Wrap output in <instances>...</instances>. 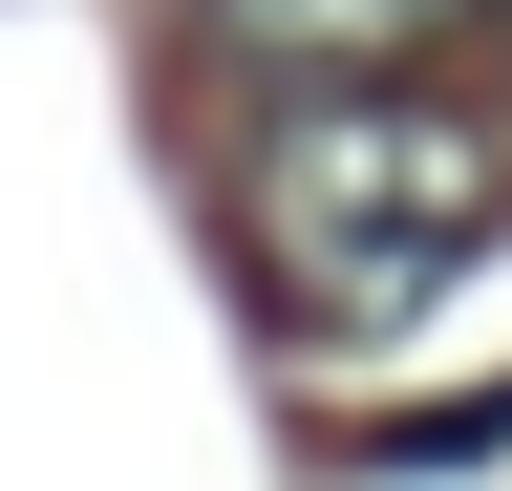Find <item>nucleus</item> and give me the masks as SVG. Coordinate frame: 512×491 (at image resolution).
Masks as SVG:
<instances>
[{"label": "nucleus", "mask_w": 512, "mask_h": 491, "mask_svg": "<svg viewBox=\"0 0 512 491\" xmlns=\"http://www.w3.org/2000/svg\"><path fill=\"white\" fill-rule=\"evenodd\" d=\"M235 235H256V278H278V321L384 342V321H427V299L512 235V150L470 107L384 86V65H320L278 129L235 150Z\"/></svg>", "instance_id": "nucleus-1"}, {"label": "nucleus", "mask_w": 512, "mask_h": 491, "mask_svg": "<svg viewBox=\"0 0 512 491\" xmlns=\"http://www.w3.org/2000/svg\"><path fill=\"white\" fill-rule=\"evenodd\" d=\"M192 22H214L235 43V65H406V43H448V22H470V0H192Z\"/></svg>", "instance_id": "nucleus-2"}, {"label": "nucleus", "mask_w": 512, "mask_h": 491, "mask_svg": "<svg viewBox=\"0 0 512 491\" xmlns=\"http://www.w3.org/2000/svg\"><path fill=\"white\" fill-rule=\"evenodd\" d=\"M384 470H448V449H512V385H470V406H406V427H363Z\"/></svg>", "instance_id": "nucleus-3"}, {"label": "nucleus", "mask_w": 512, "mask_h": 491, "mask_svg": "<svg viewBox=\"0 0 512 491\" xmlns=\"http://www.w3.org/2000/svg\"><path fill=\"white\" fill-rule=\"evenodd\" d=\"M491 22H512V0H491Z\"/></svg>", "instance_id": "nucleus-4"}]
</instances>
